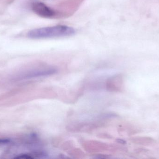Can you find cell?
Wrapping results in <instances>:
<instances>
[{
	"instance_id": "cell-4",
	"label": "cell",
	"mask_w": 159,
	"mask_h": 159,
	"mask_svg": "<svg viewBox=\"0 0 159 159\" xmlns=\"http://www.w3.org/2000/svg\"><path fill=\"white\" fill-rule=\"evenodd\" d=\"M10 141L8 140H4V139H0V144L8 143Z\"/></svg>"
},
{
	"instance_id": "cell-3",
	"label": "cell",
	"mask_w": 159,
	"mask_h": 159,
	"mask_svg": "<svg viewBox=\"0 0 159 159\" xmlns=\"http://www.w3.org/2000/svg\"><path fill=\"white\" fill-rule=\"evenodd\" d=\"M16 159H32L33 158V157L30 155H27V154H22V155H19L17 157H14Z\"/></svg>"
},
{
	"instance_id": "cell-2",
	"label": "cell",
	"mask_w": 159,
	"mask_h": 159,
	"mask_svg": "<svg viewBox=\"0 0 159 159\" xmlns=\"http://www.w3.org/2000/svg\"><path fill=\"white\" fill-rule=\"evenodd\" d=\"M31 8L35 14L41 17L53 19L58 16L56 10L42 2H34L32 3Z\"/></svg>"
},
{
	"instance_id": "cell-1",
	"label": "cell",
	"mask_w": 159,
	"mask_h": 159,
	"mask_svg": "<svg viewBox=\"0 0 159 159\" xmlns=\"http://www.w3.org/2000/svg\"><path fill=\"white\" fill-rule=\"evenodd\" d=\"M75 33V29L73 27L58 25L33 29L28 33L27 35L31 39H48L68 37Z\"/></svg>"
}]
</instances>
